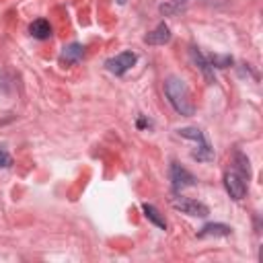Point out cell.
Returning <instances> with one entry per match:
<instances>
[{
	"instance_id": "9",
	"label": "cell",
	"mask_w": 263,
	"mask_h": 263,
	"mask_svg": "<svg viewBox=\"0 0 263 263\" xmlns=\"http://www.w3.org/2000/svg\"><path fill=\"white\" fill-rule=\"evenodd\" d=\"M228 234H230V226H226V224H205L197 232L199 238H203V236H228Z\"/></svg>"
},
{
	"instance_id": "3",
	"label": "cell",
	"mask_w": 263,
	"mask_h": 263,
	"mask_svg": "<svg viewBox=\"0 0 263 263\" xmlns=\"http://www.w3.org/2000/svg\"><path fill=\"white\" fill-rule=\"evenodd\" d=\"M136 60H138V55H136L134 51H121V53H117L115 58H109V60L105 62V66H107V70H109L111 74L121 76V74H125V72L136 64Z\"/></svg>"
},
{
	"instance_id": "12",
	"label": "cell",
	"mask_w": 263,
	"mask_h": 263,
	"mask_svg": "<svg viewBox=\"0 0 263 263\" xmlns=\"http://www.w3.org/2000/svg\"><path fill=\"white\" fill-rule=\"evenodd\" d=\"M195 160H203V162H208V160H212L214 158V150L210 148V144L203 140V142H199V146H197V150H193V154H191Z\"/></svg>"
},
{
	"instance_id": "10",
	"label": "cell",
	"mask_w": 263,
	"mask_h": 263,
	"mask_svg": "<svg viewBox=\"0 0 263 263\" xmlns=\"http://www.w3.org/2000/svg\"><path fill=\"white\" fill-rule=\"evenodd\" d=\"M142 210H144L146 218H148L152 224H156V226H158V228H162V230L166 228V222H164V218L160 216V212H158L154 205H150V203H144V205H142Z\"/></svg>"
},
{
	"instance_id": "4",
	"label": "cell",
	"mask_w": 263,
	"mask_h": 263,
	"mask_svg": "<svg viewBox=\"0 0 263 263\" xmlns=\"http://www.w3.org/2000/svg\"><path fill=\"white\" fill-rule=\"evenodd\" d=\"M224 185H226V191L230 193L232 199H242L245 193H247V183H245V177L240 173H226L224 177Z\"/></svg>"
},
{
	"instance_id": "8",
	"label": "cell",
	"mask_w": 263,
	"mask_h": 263,
	"mask_svg": "<svg viewBox=\"0 0 263 263\" xmlns=\"http://www.w3.org/2000/svg\"><path fill=\"white\" fill-rule=\"evenodd\" d=\"M82 55H84V47H82L80 43H72V45L64 47V51H62L60 60H62L64 64H76Z\"/></svg>"
},
{
	"instance_id": "13",
	"label": "cell",
	"mask_w": 263,
	"mask_h": 263,
	"mask_svg": "<svg viewBox=\"0 0 263 263\" xmlns=\"http://www.w3.org/2000/svg\"><path fill=\"white\" fill-rule=\"evenodd\" d=\"M179 136H183V138H189V140H195L197 144L205 140V138H203V134H201L197 127H181V129H179Z\"/></svg>"
},
{
	"instance_id": "6",
	"label": "cell",
	"mask_w": 263,
	"mask_h": 263,
	"mask_svg": "<svg viewBox=\"0 0 263 263\" xmlns=\"http://www.w3.org/2000/svg\"><path fill=\"white\" fill-rule=\"evenodd\" d=\"M144 41L150 43V45H164V43L171 41V29L162 23V25H158L152 33H148V35L144 37Z\"/></svg>"
},
{
	"instance_id": "5",
	"label": "cell",
	"mask_w": 263,
	"mask_h": 263,
	"mask_svg": "<svg viewBox=\"0 0 263 263\" xmlns=\"http://www.w3.org/2000/svg\"><path fill=\"white\" fill-rule=\"evenodd\" d=\"M171 181H173V187L177 191L195 185V177L187 168H183L181 164H177V162H173V166H171Z\"/></svg>"
},
{
	"instance_id": "7",
	"label": "cell",
	"mask_w": 263,
	"mask_h": 263,
	"mask_svg": "<svg viewBox=\"0 0 263 263\" xmlns=\"http://www.w3.org/2000/svg\"><path fill=\"white\" fill-rule=\"evenodd\" d=\"M29 33L35 39H49L51 37V25L45 18H37V21H33L29 25Z\"/></svg>"
},
{
	"instance_id": "14",
	"label": "cell",
	"mask_w": 263,
	"mask_h": 263,
	"mask_svg": "<svg viewBox=\"0 0 263 263\" xmlns=\"http://www.w3.org/2000/svg\"><path fill=\"white\" fill-rule=\"evenodd\" d=\"M230 58H220V55H212L210 58V66H218V68H226V66H230Z\"/></svg>"
},
{
	"instance_id": "16",
	"label": "cell",
	"mask_w": 263,
	"mask_h": 263,
	"mask_svg": "<svg viewBox=\"0 0 263 263\" xmlns=\"http://www.w3.org/2000/svg\"><path fill=\"white\" fill-rule=\"evenodd\" d=\"M117 2H119V4H125V2H127V0H117Z\"/></svg>"
},
{
	"instance_id": "15",
	"label": "cell",
	"mask_w": 263,
	"mask_h": 263,
	"mask_svg": "<svg viewBox=\"0 0 263 263\" xmlns=\"http://www.w3.org/2000/svg\"><path fill=\"white\" fill-rule=\"evenodd\" d=\"M8 164H10V156L6 150L0 148V166H8Z\"/></svg>"
},
{
	"instance_id": "1",
	"label": "cell",
	"mask_w": 263,
	"mask_h": 263,
	"mask_svg": "<svg viewBox=\"0 0 263 263\" xmlns=\"http://www.w3.org/2000/svg\"><path fill=\"white\" fill-rule=\"evenodd\" d=\"M164 95L168 99V103L173 105V109L181 115H193L195 113V105H193V99H191V92L187 88V84L177 78V76H171L164 80Z\"/></svg>"
},
{
	"instance_id": "2",
	"label": "cell",
	"mask_w": 263,
	"mask_h": 263,
	"mask_svg": "<svg viewBox=\"0 0 263 263\" xmlns=\"http://www.w3.org/2000/svg\"><path fill=\"white\" fill-rule=\"evenodd\" d=\"M173 208L187 214V216H199V218H205L210 214L208 205L197 201V199H191V197H173Z\"/></svg>"
},
{
	"instance_id": "11",
	"label": "cell",
	"mask_w": 263,
	"mask_h": 263,
	"mask_svg": "<svg viewBox=\"0 0 263 263\" xmlns=\"http://www.w3.org/2000/svg\"><path fill=\"white\" fill-rule=\"evenodd\" d=\"M191 55H193L195 64L199 66V70H201V72L205 74V78H208V80H214V76H212V66H210V62H208V60H205V58H203V55H201V53H199V51H197L195 47L191 49Z\"/></svg>"
}]
</instances>
